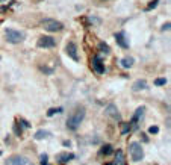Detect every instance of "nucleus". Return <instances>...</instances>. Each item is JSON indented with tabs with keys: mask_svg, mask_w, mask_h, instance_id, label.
Listing matches in <instances>:
<instances>
[{
	"mask_svg": "<svg viewBox=\"0 0 171 165\" xmlns=\"http://www.w3.org/2000/svg\"><path fill=\"white\" fill-rule=\"evenodd\" d=\"M85 114H86V111H85L83 106L76 108L74 111L70 114V117H68V120H67V127H68L70 130H77L79 126H80V123H82L83 118H85Z\"/></svg>",
	"mask_w": 171,
	"mask_h": 165,
	"instance_id": "nucleus-1",
	"label": "nucleus"
},
{
	"mask_svg": "<svg viewBox=\"0 0 171 165\" xmlns=\"http://www.w3.org/2000/svg\"><path fill=\"white\" fill-rule=\"evenodd\" d=\"M41 25H42V28H44L47 32H59V30L64 29L62 23L58 21V20H53V18H44Z\"/></svg>",
	"mask_w": 171,
	"mask_h": 165,
	"instance_id": "nucleus-2",
	"label": "nucleus"
},
{
	"mask_svg": "<svg viewBox=\"0 0 171 165\" xmlns=\"http://www.w3.org/2000/svg\"><path fill=\"white\" fill-rule=\"evenodd\" d=\"M129 152H130V156H132V161H133V162H139V161H142V158H144V150H142V147H141L139 143H136V141L130 143V146H129Z\"/></svg>",
	"mask_w": 171,
	"mask_h": 165,
	"instance_id": "nucleus-3",
	"label": "nucleus"
},
{
	"mask_svg": "<svg viewBox=\"0 0 171 165\" xmlns=\"http://www.w3.org/2000/svg\"><path fill=\"white\" fill-rule=\"evenodd\" d=\"M5 36H6V41L11 42V44H18L24 39V33L20 32V30H15V29H6Z\"/></svg>",
	"mask_w": 171,
	"mask_h": 165,
	"instance_id": "nucleus-4",
	"label": "nucleus"
},
{
	"mask_svg": "<svg viewBox=\"0 0 171 165\" xmlns=\"http://www.w3.org/2000/svg\"><path fill=\"white\" fill-rule=\"evenodd\" d=\"M55 44H56V41L52 36H39V39L36 42L39 49H52V47H55Z\"/></svg>",
	"mask_w": 171,
	"mask_h": 165,
	"instance_id": "nucleus-5",
	"label": "nucleus"
},
{
	"mask_svg": "<svg viewBox=\"0 0 171 165\" xmlns=\"http://www.w3.org/2000/svg\"><path fill=\"white\" fill-rule=\"evenodd\" d=\"M65 53L73 59V61H76V62H79V55H77V45L73 42V41H70L67 45H65Z\"/></svg>",
	"mask_w": 171,
	"mask_h": 165,
	"instance_id": "nucleus-6",
	"label": "nucleus"
},
{
	"mask_svg": "<svg viewBox=\"0 0 171 165\" xmlns=\"http://www.w3.org/2000/svg\"><path fill=\"white\" fill-rule=\"evenodd\" d=\"M6 165H33L28 158H24V156H11L6 162Z\"/></svg>",
	"mask_w": 171,
	"mask_h": 165,
	"instance_id": "nucleus-7",
	"label": "nucleus"
},
{
	"mask_svg": "<svg viewBox=\"0 0 171 165\" xmlns=\"http://www.w3.org/2000/svg\"><path fill=\"white\" fill-rule=\"evenodd\" d=\"M91 67H92V70H94L97 74H103V73H105V64H103V61L100 59V56H94V58H92Z\"/></svg>",
	"mask_w": 171,
	"mask_h": 165,
	"instance_id": "nucleus-8",
	"label": "nucleus"
},
{
	"mask_svg": "<svg viewBox=\"0 0 171 165\" xmlns=\"http://www.w3.org/2000/svg\"><path fill=\"white\" fill-rule=\"evenodd\" d=\"M114 36H115V41H117V44L121 47V49H129V41L126 39V35H124V32H117Z\"/></svg>",
	"mask_w": 171,
	"mask_h": 165,
	"instance_id": "nucleus-9",
	"label": "nucleus"
},
{
	"mask_svg": "<svg viewBox=\"0 0 171 165\" xmlns=\"http://www.w3.org/2000/svg\"><path fill=\"white\" fill-rule=\"evenodd\" d=\"M105 112H106V115L112 117V118H114V120H117V121H120V120H121V115H120V112H118L117 106H115V105H112V103L106 106Z\"/></svg>",
	"mask_w": 171,
	"mask_h": 165,
	"instance_id": "nucleus-10",
	"label": "nucleus"
},
{
	"mask_svg": "<svg viewBox=\"0 0 171 165\" xmlns=\"http://www.w3.org/2000/svg\"><path fill=\"white\" fill-rule=\"evenodd\" d=\"M144 111H145V108H144V106H141V108H138V109L135 111V115H133V118H132V121H130V124H132L133 127H136V126H138L136 123H139V120H142V117H144Z\"/></svg>",
	"mask_w": 171,
	"mask_h": 165,
	"instance_id": "nucleus-11",
	"label": "nucleus"
},
{
	"mask_svg": "<svg viewBox=\"0 0 171 165\" xmlns=\"http://www.w3.org/2000/svg\"><path fill=\"white\" fill-rule=\"evenodd\" d=\"M147 88V82H145L144 79H139V80H136L133 85H132V89L136 92V91H142V89H145Z\"/></svg>",
	"mask_w": 171,
	"mask_h": 165,
	"instance_id": "nucleus-12",
	"label": "nucleus"
},
{
	"mask_svg": "<svg viewBox=\"0 0 171 165\" xmlns=\"http://www.w3.org/2000/svg\"><path fill=\"white\" fill-rule=\"evenodd\" d=\"M121 67H123V68H130L133 64H135V59L132 58V56H126V58H123V59H121Z\"/></svg>",
	"mask_w": 171,
	"mask_h": 165,
	"instance_id": "nucleus-13",
	"label": "nucleus"
},
{
	"mask_svg": "<svg viewBox=\"0 0 171 165\" xmlns=\"http://www.w3.org/2000/svg\"><path fill=\"white\" fill-rule=\"evenodd\" d=\"M115 164L117 165H124V153L121 150H117V153H115Z\"/></svg>",
	"mask_w": 171,
	"mask_h": 165,
	"instance_id": "nucleus-14",
	"label": "nucleus"
},
{
	"mask_svg": "<svg viewBox=\"0 0 171 165\" xmlns=\"http://www.w3.org/2000/svg\"><path fill=\"white\" fill-rule=\"evenodd\" d=\"M74 158V155H71V153H61L59 156H58V161L59 162H62V164H67L70 159H73Z\"/></svg>",
	"mask_w": 171,
	"mask_h": 165,
	"instance_id": "nucleus-15",
	"label": "nucleus"
},
{
	"mask_svg": "<svg viewBox=\"0 0 171 165\" xmlns=\"http://www.w3.org/2000/svg\"><path fill=\"white\" fill-rule=\"evenodd\" d=\"M50 135H52V133L48 132V130H42V129H41V130H38V132L35 133L33 138H35V139H44V138H48Z\"/></svg>",
	"mask_w": 171,
	"mask_h": 165,
	"instance_id": "nucleus-16",
	"label": "nucleus"
},
{
	"mask_svg": "<svg viewBox=\"0 0 171 165\" xmlns=\"http://www.w3.org/2000/svg\"><path fill=\"white\" fill-rule=\"evenodd\" d=\"M112 152H114V149H112V146H111V144H105V146L102 147V150H100V153H102V155H105V156H109Z\"/></svg>",
	"mask_w": 171,
	"mask_h": 165,
	"instance_id": "nucleus-17",
	"label": "nucleus"
},
{
	"mask_svg": "<svg viewBox=\"0 0 171 165\" xmlns=\"http://www.w3.org/2000/svg\"><path fill=\"white\" fill-rule=\"evenodd\" d=\"M99 49H100V52L105 53V55H109V53H111V47H109L106 42H100V44H99Z\"/></svg>",
	"mask_w": 171,
	"mask_h": 165,
	"instance_id": "nucleus-18",
	"label": "nucleus"
},
{
	"mask_svg": "<svg viewBox=\"0 0 171 165\" xmlns=\"http://www.w3.org/2000/svg\"><path fill=\"white\" fill-rule=\"evenodd\" d=\"M130 130H132V124L130 123H121V133L123 135L129 133Z\"/></svg>",
	"mask_w": 171,
	"mask_h": 165,
	"instance_id": "nucleus-19",
	"label": "nucleus"
},
{
	"mask_svg": "<svg viewBox=\"0 0 171 165\" xmlns=\"http://www.w3.org/2000/svg\"><path fill=\"white\" fill-rule=\"evenodd\" d=\"M59 112H62V108H52L47 111V117H53L55 114H59Z\"/></svg>",
	"mask_w": 171,
	"mask_h": 165,
	"instance_id": "nucleus-20",
	"label": "nucleus"
},
{
	"mask_svg": "<svg viewBox=\"0 0 171 165\" xmlns=\"http://www.w3.org/2000/svg\"><path fill=\"white\" fill-rule=\"evenodd\" d=\"M155 85H158V86H164V85H167V79H165V77H159V79L155 80Z\"/></svg>",
	"mask_w": 171,
	"mask_h": 165,
	"instance_id": "nucleus-21",
	"label": "nucleus"
},
{
	"mask_svg": "<svg viewBox=\"0 0 171 165\" xmlns=\"http://www.w3.org/2000/svg\"><path fill=\"white\" fill-rule=\"evenodd\" d=\"M158 3H159V0H153V2H150V5L145 8V11H152V9H155V8L158 6Z\"/></svg>",
	"mask_w": 171,
	"mask_h": 165,
	"instance_id": "nucleus-22",
	"label": "nucleus"
},
{
	"mask_svg": "<svg viewBox=\"0 0 171 165\" xmlns=\"http://www.w3.org/2000/svg\"><path fill=\"white\" fill-rule=\"evenodd\" d=\"M158 132H159V127H158V126H150V127H149V133L156 135Z\"/></svg>",
	"mask_w": 171,
	"mask_h": 165,
	"instance_id": "nucleus-23",
	"label": "nucleus"
},
{
	"mask_svg": "<svg viewBox=\"0 0 171 165\" xmlns=\"http://www.w3.org/2000/svg\"><path fill=\"white\" fill-rule=\"evenodd\" d=\"M14 132H15L17 136H20L21 135V127H18V124H14Z\"/></svg>",
	"mask_w": 171,
	"mask_h": 165,
	"instance_id": "nucleus-24",
	"label": "nucleus"
},
{
	"mask_svg": "<svg viewBox=\"0 0 171 165\" xmlns=\"http://www.w3.org/2000/svg\"><path fill=\"white\" fill-rule=\"evenodd\" d=\"M47 159H48V156L44 153V155H41V165H47Z\"/></svg>",
	"mask_w": 171,
	"mask_h": 165,
	"instance_id": "nucleus-25",
	"label": "nucleus"
},
{
	"mask_svg": "<svg viewBox=\"0 0 171 165\" xmlns=\"http://www.w3.org/2000/svg\"><path fill=\"white\" fill-rule=\"evenodd\" d=\"M20 123H21L24 127H30V123H29V121H26V120H23V118H20Z\"/></svg>",
	"mask_w": 171,
	"mask_h": 165,
	"instance_id": "nucleus-26",
	"label": "nucleus"
},
{
	"mask_svg": "<svg viewBox=\"0 0 171 165\" xmlns=\"http://www.w3.org/2000/svg\"><path fill=\"white\" fill-rule=\"evenodd\" d=\"M170 26H171L170 23H165V25L162 26V30H170Z\"/></svg>",
	"mask_w": 171,
	"mask_h": 165,
	"instance_id": "nucleus-27",
	"label": "nucleus"
},
{
	"mask_svg": "<svg viewBox=\"0 0 171 165\" xmlns=\"http://www.w3.org/2000/svg\"><path fill=\"white\" fill-rule=\"evenodd\" d=\"M41 70H42V71H45V73H48V74H50V73H52V70H50V68H45V67H42Z\"/></svg>",
	"mask_w": 171,
	"mask_h": 165,
	"instance_id": "nucleus-28",
	"label": "nucleus"
},
{
	"mask_svg": "<svg viewBox=\"0 0 171 165\" xmlns=\"http://www.w3.org/2000/svg\"><path fill=\"white\" fill-rule=\"evenodd\" d=\"M64 146H65V147H70L71 143H70V141H64Z\"/></svg>",
	"mask_w": 171,
	"mask_h": 165,
	"instance_id": "nucleus-29",
	"label": "nucleus"
},
{
	"mask_svg": "<svg viewBox=\"0 0 171 165\" xmlns=\"http://www.w3.org/2000/svg\"><path fill=\"white\" fill-rule=\"evenodd\" d=\"M108 165H114V164H108Z\"/></svg>",
	"mask_w": 171,
	"mask_h": 165,
	"instance_id": "nucleus-30",
	"label": "nucleus"
},
{
	"mask_svg": "<svg viewBox=\"0 0 171 165\" xmlns=\"http://www.w3.org/2000/svg\"><path fill=\"white\" fill-rule=\"evenodd\" d=\"M0 156H2V152H0Z\"/></svg>",
	"mask_w": 171,
	"mask_h": 165,
	"instance_id": "nucleus-31",
	"label": "nucleus"
}]
</instances>
